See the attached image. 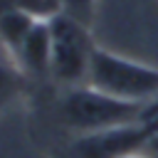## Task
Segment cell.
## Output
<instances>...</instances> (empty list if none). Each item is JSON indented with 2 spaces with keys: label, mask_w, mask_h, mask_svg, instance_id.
I'll use <instances>...</instances> for the list:
<instances>
[{
  "label": "cell",
  "mask_w": 158,
  "mask_h": 158,
  "mask_svg": "<svg viewBox=\"0 0 158 158\" xmlns=\"http://www.w3.org/2000/svg\"><path fill=\"white\" fill-rule=\"evenodd\" d=\"M0 59H10L7 52H5V47H2V42H0ZM10 62H12V59H10Z\"/></svg>",
  "instance_id": "7c38bea8"
},
{
  "label": "cell",
  "mask_w": 158,
  "mask_h": 158,
  "mask_svg": "<svg viewBox=\"0 0 158 158\" xmlns=\"http://www.w3.org/2000/svg\"><path fill=\"white\" fill-rule=\"evenodd\" d=\"M94 49L96 44L89 25L67 12H59L49 20V74L57 81L67 84L69 89L86 84Z\"/></svg>",
  "instance_id": "3957f363"
},
{
  "label": "cell",
  "mask_w": 158,
  "mask_h": 158,
  "mask_svg": "<svg viewBox=\"0 0 158 158\" xmlns=\"http://www.w3.org/2000/svg\"><path fill=\"white\" fill-rule=\"evenodd\" d=\"M94 7H96V0H62V12L77 17L84 25H91Z\"/></svg>",
  "instance_id": "30bf717a"
},
{
  "label": "cell",
  "mask_w": 158,
  "mask_h": 158,
  "mask_svg": "<svg viewBox=\"0 0 158 158\" xmlns=\"http://www.w3.org/2000/svg\"><path fill=\"white\" fill-rule=\"evenodd\" d=\"M121 158H156V156L148 153V151H133V153H126V156H121Z\"/></svg>",
  "instance_id": "8fae6325"
},
{
  "label": "cell",
  "mask_w": 158,
  "mask_h": 158,
  "mask_svg": "<svg viewBox=\"0 0 158 158\" xmlns=\"http://www.w3.org/2000/svg\"><path fill=\"white\" fill-rule=\"evenodd\" d=\"M133 151H146V138L138 123L84 133L74 141L77 158H121Z\"/></svg>",
  "instance_id": "277c9868"
},
{
  "label": "cell",
  "mask_w": 158,
  "mask_h": 158,
  "mask_svg": "<svg viewBox=\"0 0 158 158\" xmlns=\"http://www.w3.org/2000/svg\"><path fill=\"white\" fill-rule=\"evenodd\" d=\"M20 69L10 62V59H0V101H5L12 91H15V86H17V81H20Z\"/></svg>",
  "instance_id": "9c48e42d"
},
{
  "label": "cell",
  "mask_w": 158,
  "mask_h": 158,
  "mask_svg": "<svg viewBox=\"0 0 158 158\" xmlns=\"http://www.w3.org/2000/svg\"><path fill=\"white\" fill-rule=\"evenodd\" d=\"M86 84L109 96L146 104L158 96V69L96 47L89 64Z\"/></svg>",
  "instance_id": "6da1fadb"
},
{
  "label": "cell",
  "mask_w": 158,
  "mask_h": 158,
  "mask_svg": "<svg viewBox=\"0 0 158 158\" xmlns=\"http://www.w3.org/2000/svg\"><path fill=\"white\" fill-rule=\"evenodd\" d=\"M143 131V138H146V151L158 156V96L146 101L141 106V114H138V121H136Z\"/></svg>",
  "instance_id": "52a82bcc"
},
{
  "label": "cell",
  "mask_w": 158,
  "mask_h": 158,
  "mask_svg": "<svg viewBox=\"0 0 158 158\" xmlns=\"http://www.w3.org/2000/svg\"><path fill=\"white\" fill-rule=\"evenodd\" d=\"M10 7H17L37 20H52L62 12V0H7Z\"/></svg>",
  "instance_id": "ba28073f"
},
{
  "label": "cell",
  "mask_w": 158,
  "mask_h": 158,
  "mask_svg": "<svg viewBox=\"0 0 158 158\" xmlns=\"http://www.w3.org/2000/svg\"><path fill=\"white\" fill-rule=\"evenodd\" d=\"M12 62L22 74H49V20L35 22Z\"/></svg>",
  "instance_id": "5b68a950"
},
{
  "label": "cell",
  "mask_w": 158,
  "mask_h": 158,
  "mask_svg": "<svg viewBox=\"0 0 158 158\" xmlns=\"http://www.w3.org/2000/svg\"><path fill=\"white\" fill-rule=\"evenodd\" d=\"M141 106L143 104L123 101V99L109 96L89 84H81V86H72L64 94L59 111H62V121L72 131L84 136V133H96V131L136 123Z\"/></svg>",
  "instance_id": "7a4b0ae2"
},
{
  "label": "cell",
  "mask_w": 158,
  "mask_h": 158,
  "mask_svg": "<svg viewBox=\"0 0 158 158\" xmlns=\"http://www.w3.org/2000/svg\"><path fill=\"white\" fill-rule=\"evenodd\" d=\"M35 22H37V17H32V15H27L17 7H7V10L0 12V42H2L10 59H15L17 49L22 47L25 37L35 27Z\"/></svg>",
  "instance_id": "8992f818"
}]
</instances>
